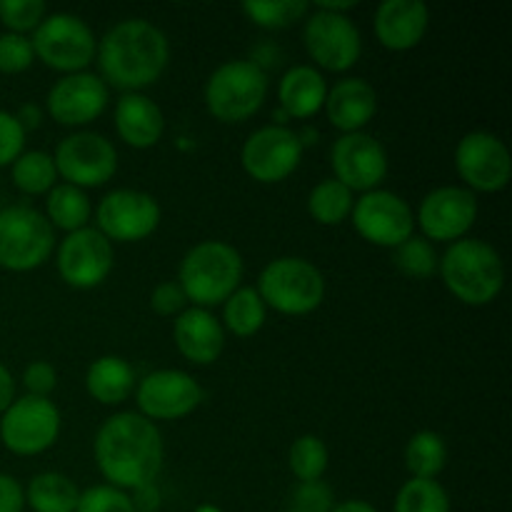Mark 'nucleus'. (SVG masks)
Segmentation results:
<instances>
[{
	"mask_svg": "<svg viewBox=\"0 0 512 512\" xmlns=\"http://www.w3.org/2000/svg\"><path fill=\"white\" fill-rule=\"evenodd\" d=\"M93 458L105 485L133 493L155 483L165 460V443L158 425L140 413H115L98 428Z\"/></svg>",
	"mask_w": 512,
	"mask_h": 512,
	"instance_id": "f257e3e1",
	"label": "nucleus"
},
{
	"mask_svg": "<svg viewBox=\"0 0 512 512\" xmlns=\"http://www.w3.org/2000/svg\"><path fill=\"white\" fill-rule=\"evenodd\" d=\"M100 78L123 93H143L155 85L170 63V40L145 18L115 23L95 50Z\"/></svg>",
	"mask_w": 512,
	"mask_h": 512,
	"instance_id": "f03ea898",
	"label": "nucleus"
},
{
	"mask_svg": "<svg viewBox=\"0 0 512 512\" xmlns=\"http://www.w3.org/2000/svg\"><path fill=\"white\" fill-rule=\"evenodd\" d=\"M443 285L455 300L483 308L498 300L505 288V265L498 250L480 238L450 243L438 263Z\"/></svg>",
	"mask_w": 512,
	"mask_h": 512,
	"instance_id": "7ed1b4c3",
	"label": "nucleus"
},
{
	"mask_svg": "<svg viewBox=\"0 0 512 512\" xmlns=\"http://www.w3.org/2000/svg\"><path fill=\"white\" fill-rule=\"evenodd\" d=\"M245 275L243 255L225 240H203L180 260L178 283L195 308L223 305L240 288Z\"/></svg>",
	"mask_w": 512,
	"mask_h": 512,
	"instance_id": "20e7f679",
	"label": "nucleus"
},
{
	"mask_svg": "<svg viewBox=\"0 0 512 512\" xmlns=\"http://www.w3.org/2000/svg\"><path fill=\"white\" fill-rule=\"evenodd\" d=\"M270 80L258 60L240 58L218 65L205 83L203 100L218 123L238 125L253 118L268 98Z\"/></svg>",
	"mask_w": 512,
	"mask_h": 512,
	"instance_id": "39448f33",
	"label": "nucleus"
},
{
	"mask_svg": "<svg viewBox=\"0 0 512 512\" xmlns=\"http://www.w3.org/2000/svg\"><path fill=\"white\" fill-rule=\"evenodd\" d=\"M255 290L268 310L288 318H303L323 305L325 278L310 260L283 255L260 270Z\"/></svg>",
	"mask_w": 512,
	"mask_h": 512,
	"instance_id": "423d86ee",
	"label": "nucleus"
},
{
	"mask_svg": "<svg viewBox=\"0 0 512 512\" xmlns=\"http://www.w3.org/2000/svg\"><path fill=\"white\" fill-rule=\"evenodd\" d=\"M55 230L40 210L30 205H8L0 210V268L8 273H30L50 260Z\"/></svg>",
	"mask_w": 512,
	"mask_h": 512,
	"instance_id": "0eeeda50",
	"label": "nucleus"
},
{
	"mask_svg": "<svg viewBox=\"0 0 512 512\" xmlns=\"http://www.w3.org/2000/svg\"><path fill=\"white\" fill-rule=\"evenodd\" d=\"M30 43H33L35 60L63 75L88 70V65L95 60V50H98V38H95L93 28L73 13L45 15L43 23L35 28Z\"/></svg>",
	"mask_w": 512,
	"mask_h": 512,
	"instance_id": "6e6552de",
	"label": "nucleus"
},
{
	"mask_svg": "<svg viewBox=\"0 0 512 512\" xmlns=\"http://www.w3.org/2000/svg\"><path fill=\"white\" fill-rule=\"evenodd\" d=\"M63 418L50 398L23 395L0 415V443L18 458H35L58 443Z\"/></svg>",
	"mask_w": 512,
	"mask_h": 512,
	"instance_id": "1a4fd4ad",
	"label": "nucleus"
},
{
	"mask_svg": "<svg viewBox=\"0 0 512 512\" xmlns=\"http://www.w3.org/2000/svg\"><path fill=\"white\" fill-rule=\"evenodd\" d=\"M303 45L315 68L348 73L363 55V35L350 15L310 8L303 25Z\"/></svg>",
	"mask_w": 512,
	"mask_h": 512,
	"instance_id": "9d476101",
	"label": "nucleus"
},
{
	"mask_svg": "<svg viewBox=\"0 0 512 512\" xmlns=\"http://www.w3.org/2000/svg\"><path fill=\"white\" fill-rule=\"evenodd\" d=\"M53 163L63 183L90 190L105 185L118 173V150L105 135L78 130L60 140L53 153Z\"/></svg>",
	"mask_w": 512,
	"mask_h": 512,
	"instance_id": "9b49d317",
	"label": "nucleus"
},
{
	"mask_svg": "<svg viewBox=\"0 0 512 512\" xmlns=\"http://www.w3.org/2000/svg\"><path fill=\"white\" fill-rule=\"evenodd\" d=\"M455 170L470 193H500L512 180V155L490 130H470L455 145Z\"/></svg>",
	"mask_w": 512,
	"mask_h": 512,
	"instance_id": "f8f14e48",
	"label": "nucleus"
},
{
	"mask_svg": "<svg viewBox=\"0 0 512 512\" xmlns=\"http://www.w3.org/2000/svg\"><path fill=\"white\" fill-rule=\"evenodd\" d=\"M163 220L158 200L145 190H110L95 205V228L110 243H140L158 230Z\"/></svg>",
	"mask_w": 512,
	"mask_h": 512,
	"instance_id": "ddd939ff",
	"label": "nucleus"
},
{
	"mask_svg": "<svg viewBox=\"0 0 512 512\" xmlns=\"http://www.w3.org/2000/svg\"><path fill=\"white\" fill-rule=\"evenodd\" d=\"M303 143L288 125H263L253 130L240 148V165L245 173L263 185L288 180L303 163Z\"/></svg>",
	"mask_w": 512,
	"mask_h": 512,
	"instance_id": "4468645a",
	"label": "nucleus"
},
{
	"mask_svg": "<svg viewBox=\"0 0 512 512\" xmlns=\"http://www.w3.org/2000/svg\"><path fill=\"white\" fill-rule=\"evenodd\" d=\"M203 400V385L185 370H155L135 385L138 413L150 423H173V420L188 418L200 408Z\"/></svg>",
	"mask_w": 512,
	"mask_h": 512,
	"instance_id": "2eb2a0df",
	"label": "nucleus"
},
{
	"mask_svg": "<svg viewBox=\"0 0 512 512\" xmlns=\"http://www.w3.org/2000/svg\"><path fill=\"white\" fill-rule=\"evenodd\" d=\"M353 228L365 243L395 250L415 235V213L393 190H370L355 198Z\"/></svg>",
	"mask_w": 512,
	"mask_h": 512,
	"instance_id": "dca6fc26",
	"label": "nucleus"
},
{
	"mask_svg": "<svg viewBox=\"0 0 512 512\" xmlns=\"http://www.w3.org/2000/svg\"><path fill=\"white\" fill-rule=\"evenodd\" d=\"M55 265L65 285L75 290H93L113 273L115 248L98 228L88 225L60 240L55 250Z\"/></svg>",
	"mask_w": 512,
	"mask_h": 512,
	"instance_id": "f3484780",
	"label": "nucleus"
},
{
	"mask_svg": "<svg viewBox=\"0 0 512 512\" xmlns=\"http://www.w3.org/2000/svg\"><path fill=\"white\" fill-rule=\"evenodd\" d=\"M478 220V198L463 185H443L420 200L415 225L428 243H458Z\"/></svg>",
	"mask_w": 512,
	"mask_h": 512,
	"instance_id": "a211bd4d",
	"label": "nucleus"
},
{
	"mask_svg": "<svg viewBox=\"0 0 512 512\" xmlns=\"http://www.w3.org/2000/svg\"><path fill=\"white\" fill-rule=\"evenodd\" d=\"M333 178L350 193H370L385 183L390 173V158L385 145L370 133L340 135L330 148Z\"/></svg>",
	"mask_w": 512,
	"mask_h": 512,
	"instance_id": "6ab92c4d",
	"label": "nucleus"
},
{
	"mask_svg": "<svg viewBox=\"0 0 512 512\" xmlns=\"http://www.w3.org/2000/svg\"><path fill=\"white\" fill-rule=\"evenodd\" d=\"M110 103V88L100 75L73 73L55 80L45 98V110L55 123L65 128H83L105 113Z\"/></svg>",
	"mask_w": 512,
	"mask_h": 512,
	"instance_id": "aec40b11",
	"label": "nucleus"
},
{
	"mask_svg": "<svg viewBox=\"0 0 512 512\" xmlns=\"http://www.w3.org/2000/svg\"><path fill=\"white\" fill-rule=\"evenodd\" d=\"M430 28V8L423 0H385L378 5L373 30L378 43L393 53H405L423 43Z\"/></svg>",
	"mask_w": 512,
	"mask_h": 512,
	"instance_id": "412c9836",
	"label": "nucleus"
},
{
	"mask_svg": "<svg viewBox=\"0 0 512 512\" xmlns=\"http://www.w3.org/2000/svg\"><path fill=\"white\" fill-rule=\"evenodd\" d=\"M173 343L193 365H213L225 350L223 323L205 308H185L173 320Z\"/></svg>",
	"mask_w": 512,
	"mask_h": 512,
	"instance_id": "4be33fe9",
	"label": "nucleus"
},
{
	"mask_svg": "<svg viewBox=\"0 0 512 512\" xmlns=\"http://www.w3.org/2000/svg\"><path fill=\"white\" fill-rule=\"evenodd\" d=\"M323 110L340 135L363 133L378 113V90L365 78H343L328 88Z\"/></svg>",
	"mask_w": 512,
	"mask_h": 512,
	"instance_id": "5701e85b",
	"label": "nucleus"
},
{
	"mask_svg": "<svg viewBox=\"0 0 512 512\" xmlns=\"http://www.w3.org/2000/svg\"><path fill=\"white\" fill-rule=\"evenodd\" d=\"M113 123L118 138L135 150L155 148L165 133L163 110L145 93L120 95L113 108Z\"/></svg>",
	"mask_w": 512,
	"mask_h": 512,
	"instance_id": "b1692460",
	"label": "nucleus"
},
{
	"mask_svg": "<svg viewBox=\"0 0 512 512\" xmlns=\"http://www.w3.org/2000/svg\"><path fill=\"white\" fill-rule=\"evenodd\" d=\"M328 88V80L315 65H293L278 83L280 110L290 120L313 118L323 110Z\"/></svg>",
	"mask_w": 512,
	"mask_h": 512,
	"instance_id": "393cba45",
	"label": "nucleus"
},
{
	"mask_svg": "<svg viewBox=\"0 0 512 512\" xmlns=\"http://www.w3.org/2000/svg\"><path fill=\"white\" fill-rule=\"evenodd\" d=\"M133 365L120 355H100L85 373V390L100 405H120L135 393Z\"/></svg>",
	"mask_w": 512,
	"mask_h": 512,
	"instance_id": "a878e982",
	"label": "nucleus"
},
{
	"mask_svg": "<svg viewBox=\"0 0 512 512\" xmlns=\"http://www.w3.org/2000/svg\"><path fill=\"white\" fill-rule=\"evenodd\" d=\"M45 218L53 225V230H65V235L83 230L93 218V203L88 193L75 185L58 183L48 195H45Z\"/></svg>",
	"mask_w": 512,
	"mask_h": 512,
	"instance_id": "bb28decb",
	"label": "nucleus"
},
{
	"mask_svg": "<svg viewBox=\"0 0 512 512\" xmlns=\"http://www.w3.org/2000/svg\"><path fill=\"white\" fill-rule=\"evenodd\" d=\"M80 488L63 473H38L25 488V505L33 512H75Z\"/></svg>",
	"mask_w": 512,
	"mask_h": 512,
	"instance_id": "cd10ccee",
	"label": "nucleus"
},
{
	"mask_svg": "<svg viewBox=\"0 0 512 512\" xmlns=\"http://www.w3.org/2000/svg\"><path fill=\"white\" fill-rule=\"evenodd\" d=\"M265 320H268V308H265L263 298L258 290L240 285L233 295L223 303V330L235 335V338H253L263 330Z\"/></svg>",
	"mask_w": 512,
	"mask_h": 512,
	"instance_id": "c85d7f7f",
	"label": "nucleus"
},
{
	"mask_svg": "<svg viewBox=\"0 0 512 512\" xmlns=\"http://www.w3.org/2000/svg\"><path fill=\"white\" fill-rule=\"evenodd\" d=\"M445 465H448V443L440 433L420 430L405 445V468L410 478L438 480Z\"/></svg>",
	"mask_w": 512,
	"mask_h": 512,
	"instance_id": "c756f323",
	"label": "nucleus"
},
{
	"mask_svg": "<svg viewBox=\"0 0 512 512\" xmlns=\"http://www.w3.org/2000/svg\"><path fill=\"white\" fill-rule=\"evenodd\" d=\"M10 180L23 195H48L58 185L53 155L45 150H23L10 165Z\"/></svg>",
	"mask_w": 512,
	"mask_h": 512,
	"instance_id": "7c9ffc66",
	"label": "nucleus"
},
{
	"mask_svg": "<svg viewBox=\"0 0 512 512\" xmlns=\"http://www.w3.org/2000/svg\"><path fill=\"white\" fill-rule=\"evenodd\" d=\"M355 205V193H350L343 183L335 178H325L310 190L308 195V213L310 218L325 228H335L350 220Z\"/></svg>",
	"mask_w": 512,
	"mask_h": 512,
	"instance_id": "2f4dec72",
	"label": "nucleus"
},
{
	"mask_svg": "<svg viewBox=\"0 0 512 512\" xmlns=\"http://www.w3.org/2000/svg\"><path fill=\"white\" fill-rule=\"evenodd\" d=\"M330 450L318 435H300L288 450V468L298 483H318L328 473Z\"/></svg>",
	"mask_w": 512,
	"mask_h": 512,
	"instance_id": "473e14b6",
	"label": "nucleus"
},
{
	"mask_svg": "<svg viewBox=\"0 0 512 512\" xmlns=\"http://www.w3.org/2000/svg\"><path fill=\"white\" fill-rule=\"evenodd\" d=\"M313 5L305 0H248L243 3V13L250 23L260 25L265 30H283L305 20Z\"/></svg>",
	"mask_w": 512,
	"mask_h": 512,
	"instance_id": "72a5a7b5",
	"label": "nucleus"
},
{
	"mask_svg": "<svg viewBox=\"0 0 512 512\" xmlns=\"http://www.w3.org/2000/svg\"><path fill=\"white\" fill-rule=\"evenodd\" d=\"M393 512H450V495L438 480L410 478L395 495Z\"/></svg>",
	"mask_w": 512,
	"mask_h": 512,
	"instance_id": "f704fd0d",
	"label": "nucleus"
},
{
	"mask_svg": "<svg viewBox=\"0 0 512 512\" xmlns=\"http://www.w3.org/2000/svg\"><path fill=\"white\" fill-rule=\"evenodd\" d=\"M438 253H435L433 243L423 238V235H413L405 240L403 245L395 248V265L403 275L415 280H428L438 273Z\"/></svg>",
	"mask_w": 512,
	"mask_h": 512,
	"instance_id": "c9c22d12",
	"label": "nucleus"
},
{
	"mask_svg": "<svg viewBox=\"0 0 512 512\" xmlns=\"http://www.w3.org/2000/svg\"><path fill=\"white\" fill-rule=\"evenodd\" d=\"M45 15L48 5L43 0H0V23L8 28V33H35Z\"/></svg>",
	"mask_w": 512,
	"mask_h": 512,
	"instance_id": "e433bc0d",
	"label": "nucleus"
},
{
	"mask_svg": "<svg viewBox=\"0 0 512 512\" xmlns=\"http://www.w3.org/2000/svg\"><path fill=\"white\" fill-rule=\"evenodd\" d=\"M75 512H135L130 495L113 485H93L80 490V500Z\"/></svg>",
	"mask_w": 512,
	"mask_h": 512,
	"instance_id": "4c0bfd02",
	"label": "nucleus"
},
{
	"mask_svg": "<svg viewBox=\"0 0 512 512\" xmlns=\"http://www.w3.org/2000/svg\"><path fill=\"white\" fill-rule=\"evenodd\" d=\"M35 53L28 35H15L5 30L0 35V73L20 75L33 65Z\"/></svg>",
	"mask_w": 512,
	"mask_h": 512,
	"instance_id": "58836bf2",
	"label": "nucleus"
},
{
	"mask_svg": "<svg viewBox=\"0 0 512 512\" xmlns=\"http://www.w3.org/2000/svg\"><path fill=\"white\" fill-rule=\"evenodd\" d=\"M333 490L318 480V483H298L290 493L285 512H330L333 510Z\"/></svg>",
	"mask_w": 512,
	"mask_h": 512,
	"instance_id": "ea45409f",
	"label": "nucleus"
},
{
	"mask_svg": "<svg viewBox=\"0 0 512 512\" xmlns=\"http://www.w3.org/2000/svg\"><path fill=\"white\" fill-rule=\"evenodd\" d=\"M25 130L20 128L15 113L0 110V168H10L25 150Z\"/></svg>",
	"mask_w": 512,
	"mask_h": 512,
	"instance_id": "a19ab883",
	"label": "nucleus"
},
{
	"mask_svg": "<svg viewBox=\"0 0 512 512\" xmlns=\"http://www.w3.org/2000/svg\"><path fill=\"white\" fill-rule=\"evenodd\" d=\"M185 305H188V298H185L178 280H165V283L155 285L153 293H150V308L160 318H178Z\"/></svg>",
	"mask_w": 512,
	"mask_h": 512,
	"instance_id": "79ce46f5",
	"label": "nucleus"
},
{
	"mask_svg": "<svg viewBox=\"0 0 512 512\" xmlns=\"http://www.w3.org/2000/svg\"><path fill=\"white\" fill-rule=\"evenodd\" d=\"M23 388L33 398H50L55 388H58V373L45 360H33L28 368L23 370Z\"/></svg>",
	"mask_w": 512,
	"mask_h": 512,
	"instance_id": "37998d69",
	"label": "nucleus"
},
{
	"mask_svg": "<svg viewBox=\"0 0 512 512\" xmlns=\"http://www.w3.org/2000/svg\"><path fill=\"white\" fill-rule=\"evenodd\" d=\"M25 488L8 473H0V512H23Z\"/></svg>",
	"mask_w": 512,
	"mask_h": 512,
	"instance_id": "c03bdc74",
	"label": "nucleus"
},
{
	"mask_svg": "<svg viewBox=\"0 0 512 512\" xmlns=\"http://www.w3.org/2000/svg\"><path fill=\"white\" fill-rule=\"evenodd\" d=\"M130 503H133L135 512H158L163 505V495H160L158 485L148 483L143 488H135L130 495Z\"/></svg>",
	"mask_w": 512,
	"mask_h": 512,
	"instance_id": "a18cd8bd",
	"label": "nucleus"
},
{
	"mask_svg": "<svg viewBox=\"0 0 512 512\" xmlns=\"http://www.w3.org/2000/svg\"><path fill=\"white\" fill-rule=\"evenodd\" d=\"M15 403V378L8 365L0 363V415Z\"/></svg>",
	"mask_w": 512,
	"mask_h": 512,
	"instance_id": "49530a36",
	"label": "nucleus"
},
{
	"mask_svg": "<svg viewBox=\"0 0 512 512\" xmlns=\"http://www.w3.org/2000/svg\"><path fill=\"white\" fill-rule=\"evenodd\" d=\"M15 118H18L20 128L28 133V130L40 128V123H43V110H40L35 103H25V105H20V110L15 113Z\"/></svg>",
	"mask_w": 512,
	"mask_h": 512,
	"instance_id": "de8ad7c7",
	"label": "nucleus"
},
{
	"mask_svg": "<svg viewBox=\"0 0 512 512\" xmlns=\"http://www.w3.org/2000/svg\"><path fill=\"white\" fill-rule=\"evenodd\" d=\"M330 512H378L368 500H345V503H335Z\"/></svg>",
	"mask_w": 512,
	"mask_h": 512,
	"instance_id": "09e8293b",
	"label": "nucleus"
},
{
	"mask_svg": "<svg viewBox=\"0 0 512 512\" xmlns=\"http://www.w3.org/2000/svg\"><path fill=\"white\" fill-rule=\"evenodd\" d=\"M195 512H225V510L218 508V505H213V503H203L195 508Z\"/></svg>",
	"mask_w": 512,
	"mask_h": 512,
	"instance_id": "8fccbe9b",
	"label": "nucleus"
}]
</instances>
